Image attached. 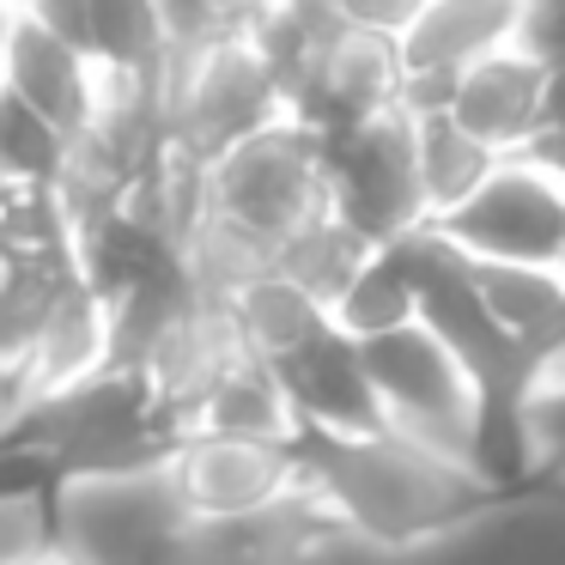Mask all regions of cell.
<instances>
[{"label":"cell","instance_id":"cell-8","mask_svg":"<svg viewBox=\"0 0 565 565\" xmlns=\"http://www.w3.org/2000/svg\"><path fill=\"white\" fill-rule=\"evenodd\" d=\"M341 535L334 511L298 480L292 492L225 516H183L177 529V565H317Z\"/></svg>","mask_w":565,"mask_h":565},{"label":"cell","instance_id":"cell-2","mask_svg":"<svg viewBox=\"0 0 565 565\" xmlns=\"http://www.w3.org/2000/svg\"><path fill=\"white\" fill-rule=\"evenodd\" d=\"M183 438V419L159 402L152 377L128 365H104L7 414V456L38 468V480L55 492L159 480Z\"/></svg>","mask_w":565,"mask_h":565},{"label":"cell","instance_id":"cell-19","mask_svg":"<svg viewBox=\"0 0 565 565\" xmlns=\"http://www.w3.org/2000/svg\"><path fill=\"white\" fill-rule=\"evenodd\" d=\"M334 322H341L353 341H377V334H390V329L419 322V286H414V268H407L402 244H383L377 256L359 268V280L347 286L341 305H334Z\"/></svg>","mask_w":565,"mask_h":565},{"label":"cell","instance_id":"cell-12","mask_svg":"<svg viewBox=\"0 0 565 565\" xmlns=\"http://www.w3.org/2000/svg\"><path fill=\"white\" fill-rule=\"evenodd\" d=\"M280 383L292 395V414H298V431H377L390 426L383 414V395H377V377H371V359H365V341L334 322L329 334H317L310 347H298L292 359H280Z\"/></svg>","mask_w":565,"mask_h":565},{"label":"cell","instance_id":"cell-5","mask_svg":"<svg viewBox=\"0 0 565 565\" xmlns=\"http://www.w3.org/2000/svg\"><path fill=\"white\" fill-rule=\"evenodd\" d=\"M322 140H329V207L359 237L383 249L431 225L426 171H419V116L407 104Z\"/></svg>","mask_w":565,"mask_h":565},{"label":"cell","instance_id":"cell-1","mask_svg":"<svg viewBox=\"0 0 565 565\" xmlns=\"http://www.w3.org/2000/svg\"><path fill=\"white\" fill-rule=\"evenodd\" d=\"M298 480L334 511L341 535H359L371 547H419L468 516H480L499 487L475 462L419 444L395 426L377 431H298L292 438Z\"/></svg>","mask_w":565,"mask_h":565},{"label":"cell","instance_id":"cell-26","mask_svg":"<svg viewBox=\"0 0 565 565\" xmlns=\"http://www.w3.org/2000/svg\"><path fill=\"white\" fill-rule=\"evenodd\" d=\"M547 122H565V62L547 67V116H541V128Z\"/></svg>","mask_w":565,"mask_h":565},{"label":"cell","instance_id":"cell-23","mask_svg":"<svg viewBox=\"0 0 565 565\" xmlns=\"http://www.w3.org/2000/svg\"><path fill=\"white\" fill-rule=\"evenodd\" d=\"M171 7V25H177V62L195 50H207V43L232 38V31H244L249 7L256 0H164Z\"/></svg>","mask_w":565,"mask_h":565},{"label":"cell","instance_id":"cell-10","mask_svg":"<svg viewBox=\"0 0 565 565\" xmlns=\"http://www.w3.org/2000/svg\"><path fill=\"white\" fill-rule=\"evenodd\" d=\"M516 31H523V0H426V13L402 31L407 110H444L468 67L516 50Z\"/></svg>","mask_w":565,"mask_h":565},{"label":"cell","instance_id":"cell-15","mask_svg":"<svg viewBox=\"0 0 565 565\" xmlns=\"http://www.w3.org/2000/svg\"><path fill=\"white\" fill-rule=\"evenodd\" d=\"M353 19L341 13V0H256L244 19L256 55L268 62L274 86H280L286 110H305V98L317 92L322 67H329L334 43L347 38Z\"/></svg>","mask_w":565,"mask_h":565},{"label":"cell","instance_id":"cell-28","mask_svg":"<svg viewBox=\"0 0 565 565\" xmlns=\"http://www.w3.org/2000/svg\"><path fill=\"white\" fill-rule=\"evenodd\" d=\"M553 492H565V480H553Z\"/></svg>","mask_w":565,"mask_h":565},{"label":"cell","instance_id":"cell-4","mask_svg":"<svg viewBox=\"0 0 565 565\" xmlns=\"http://www.w3.org/2000/svg\"><path fill=\"white\" fill-rule=\"evenodd\" d=\"M280 116H292V110H286L280 86H274L268 62L256 55L249 31H232V38L177 62L164 122H171L177 164H189V171H207L220 152H232L237 140L274 128Z\"/></svg>","mask_w":565,"mask_h":565},{"label":"cell","instance_id":"cell-25","mask_svg":"<svg viewBox=\"0 0 565 565\" xmlns=\"http://www.w3.org/2000/svg\"><path fill=\"white\" fill-rule=\"evenodd\" d=\"M523 159H535L541 171L553 177V183H565V122H547V128H541V135L523 147Z\"/></svg>","mask_w":565,"mask_h":565},{"label":"cell","instance_id":"cell-20","mask_svg":"<svg viewBox=\"0 0 565 565\" xmlns=\"http://www.w3.org/2000/svg\"><path fill=\"white\" fill-rule=\"evenodd\" d=\"M371 256H377V244H371V237H359L353 225L329 207V213H317V220H310L305 232L280 249V262H274V268L292 274L298 286H310V292L334 310V305H341V292L359 280V268H365Z\"/></svg>","mask_w":565,"mask_h":565},{"label":"cell","instance_id":"cell-9","mask_svg":"<svg viewBox=\"0 0 565 565\" xmlns=\"http://www.w3.org/2000/svg\"><path fill=\"white\" fill-rule=\"evenodd\" d=\"M0 62H7V98L31 104V110L50 116L55 128H67L74 140H86L98 128L116 79L104 74V62L92 50L67 43L62 31H50L25 7H13V0H7V55Z\"/></svg>","mask_w":565,"mask_h":565},{"label":"cell","instance_id":"cell-14","mask_svg":"<svg viewBox=\"0 0 565 565\" xmlns=\"http://www.w3.org/2000/svg\"><path fill=\"white\" fill-rule=\"evenodd\" d=\"M444 110L456 122H468L480 140H492L499 152H523L541 135L547 116V62H535L529 50H499L480 67H468L456 79Z\"/></svg>","mask_w":565,"mask_h":565},{"label":"cell","instance_id":"cell-3","mask_svg":"<svg viewBox=\"0 0 565 565\" xmlns=\"http://www.w3.org/2000/svg\"><path fill=\"white\" fill-rule=\"evenodd\" d=\"M317 213H329V140L305 116H280L201 171V220L268 262H280Z\"/></svg>","mask_w":565,"mask_h":565},{"label":"cell","instance_id":"cell-7","mask_svg":"<svg viewBox=\"0 0 565 565\" xmlns=\"http://www.w3.org/2000/svg\"><path fill=\"white\" fill-rule=\"evenodd\" d=\"M438 232L475 262H553L565 249V183H553L535 159L511 152Z\"/></svg>","mask_w":565,"mask_h":565},{"label":"cell","instance_id":"cell-29","mask_svg":"<svg viewBox=\"0 0 565 565\" xmlns=\"http://www.w3.org/2000/svg\"><path fill=\"white\" fill-rule=\"evenodd\" d=\"M559 268H565V249H559Z\"/></svg>","mask_w":565,"mask_h":565},{"label":"cell","instance_id":"cell-18","mask_svg":"<svg viewBox=\"0 0 565 565\" xmlns=\"http://www.w3.org/2000/svg\"><path fill=\"white\" fill-rule=\"evenodd\" d=\"M419 116V171H426V201H431V225L444 213H456L511 152H499L492 140H480L468 122H456L450 110H414Z\"/></svg>","mask_w":565,"mask_h":565},{"label":"cell","instance_id":"cell-21","mask_svg":"<svg viewBox=\"0 0 565 565\" xmlns=\"http://www.w3.org/2000/svg\"><path fill=\"white\" fill-rule=\"evenodd\" d=\"M74 159H79V140L67 128H55L50 116H38L19 98H0V171H7V183L67 189Z\"/></svg>","mask_w":565,"mask_h":565},{"label":"cell","instance_id":"cell-17","mask_svg":"<svg viewBox=\"0 0 565 565\" xmlns=\"http://www.w3.org/2000/svg\"><path fill=\"white\" fill-rule=\"evenodd\" d=\"M232 317H237V329H244L249 353L274 359V365L292 359L298 347H310L317 334L334 329V310L322 305L310 286H298L292 274H280V268L256 274V280L232 298Z\"/></svg>","mask_w":565,"mask_h":565},{"label":"cell","instance_id":"cell-13","mask_svg":"<svg viewBox=\"0 0 565 565\" xmlns=\"http://www.w3.org/2000/svg\"><path fill=\"white\" fill-rule=\"evenodd\" d=\"M407 104V62H402V38L390 31H365L347 25V38L334 43L329 67H322L317 92L305 98V122L322 128V135H341V128H359L371 116Z\"/></svg>","mask_w":565,"mask_h":565},{"label":"cell","instance_id":"cell-6","mask_svg":"<svg viewBox=\"0 0 565 565\" xmlns=\"http://www.w3.org/2000/svg\"><path fill=\"white\" fill-rule=\"evenodd\" d=\"M365 359H371V377H377L383 414H390L395 431L475 462L480 390L444 334H431L426 322H407V329L365 341Z\"/></svg>","mask_w":565,"mask_h":565},{"label":"cell","instance_id":"cell-16","mask_svg":"<svg viewBox=\"0 0 565 565\" xmlns=\"http://www.w3.org/2000/svg\"><path fill=\"white\" fill-rule=\"evenodd\" d=\"M92 55L116 86L159 92L171 104L177 79V25L164 0H92Z\"/></svg>","mask_w":565,"mask_h":565},{"label":"cell","instance_id":"cell-11","mask_svg":"<svg viewBox=\"0 0 565 565\" xmlns=\"http://www.w3.org/2000/svg\"><path fill=\"white\" fill-rule=\"evenodd\" d=\"M171 487L189 516L256 511L298 487L292 444L274 438H232V431H189L171 462Z\"/></svg>","mask_w":565,"mask_h":565},{"label":"cell","instance_id":"cell-24","mask_svg":"<svg viewBox=\"0 0 565 565\" xmlns=\"http://www.w3.org/2000/svg\"><path fill=\"white\" fill-rule=\"evenodd\" d=\"M341 13L353 19V25H365V31H390V38H402V31L426 13V0H341Z\"/></svg>","mask_w":565,"mask_h":565},{"label":"cell","instance_id":"cell-22","mask_svg":"<svg viewBox=\"0 0 565 565\" xmlns=\"http://www.w3.org/2000/svg\"><path fill=\"white\" fill-rule=\"evenodd\" d=\"M529 444H535V475L565 480V359L541 377L529 402Z\"/></svg>","mask_w":565,"mask_h":565},{"label":"cell","instance_id":"cell-27","mask_svg":"<svg viewBox=\"0 0 565 565\" xmlns=\"http://www.w3.org/2000/svg\"><path fill=\"white\" fill-rule=\"evenodd\" d=\"M31 565H86V559H74V553H62V547H50L43 559H31Z\"/></svg>","mask_w":565,"mask_h":565}]
</instances>
